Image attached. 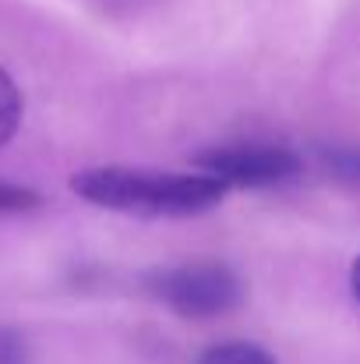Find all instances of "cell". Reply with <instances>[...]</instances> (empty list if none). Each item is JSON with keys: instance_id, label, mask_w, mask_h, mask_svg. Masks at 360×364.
Masks as SVG:
<instances>
[{"instance_id": "cell-7", "label": "cell", "mask_w": 360, "mask_h": 364, "mask_svg": "<svg viewBox=\"0 0 360 364\" xmlns=\"http://www.w3.org/2000/svg\"><path fill=\"white\" fill-rule=\"evenodd\" d=\"M0 364H28L25 340L14 329H7V326H0Z\"/></svg>"}, {"instance_id": "cell-6", "label": "cell", "mask_w": 360, "mask_h": 364, "mask_svg": "<svg viewBox=\"0 0 360 364\" xmlns=\"http://www.w3.org/2000/svg\"><path fill=\"white\" fill-rule=\"evenodd\" d=\"M39 205V195L21 188V184H4L0 181V216H11V213H28Z\"/></svg>"}, {"instance_id": "cell-5", "label": "cell", "mask_w": 360, "mask_h": 364, "mask_svg": "<svg viewBox=\"0 0 360 364\" xmlns=\"http://www.w3.org/2000/svg\"><path fill=\"white\" fill-rule=\"evenodd\" d=\"M21 110H25L21 89H18L14 78L0 68V149L14 138V131H18V124H21Z\"/></svg>"}, {"instance_id": "cell-2", "label": "cell", "mask_w": 360, "mask_h": 364, "mask_svg": "<svg viewBox=\"0 0 360 364\" xmlns=\"http://www.w3.org/2000/svg\"><path fill=\"white\" fill-rule=\"evenodd\" d=\"M145 290L184 318H216L244 301V283L227 262L198 258L148 272Z\"/></svg>"}, {"instance_id": "cell-4", "label": "cell", "mask_w": 360, "mask_h": 364, "mask_svg": "<svg viewBox=\"0 0 360 364\" xmlns=\"http://www.w3.org/2000/svg\"><path fill=\"white\" fill-rule=\"evenodd\" d=\"M195 364H279L265 347L247 343V340H230V343H216L209 347Z\"/></svg>"}, {"instance_id": "cell-8", "label": "cell", "mask_w": 360, "mask_h": 364, "mask_svg": "<svg viewBox=\"0 0 360 364\" xmlns=\"http://www.w3.org/2000/svg\"><path fill=\"white\" fill-rule=\"evenodd\" d=\"M350 287H354V294H357V301H360V255H357V262H354V269H350Z\"/></svg>"}, {"instance_id": "cell-3", "label": "cell", "mask_w": 360, "mask_h": 364, "mask_svg": "<svg viewBox=\"0 0 360 364\" xmlns=\"http://www.w3.org/2000/svg\"><path fill=\"white\" fill-rule=\"evenodd\" d=\"M198 170L227 188H276L300 173V156L276 141H234L202 152Z\"/></svg>"}, {"instance_id": "cell-1", "label": "cell", "mask_w": 360, "mask_h": 364, "mask_svg": "<svg viewBox=\"0 0 360 364\" xmlns=\"http://www.w3.org/2000/svg\"><path fill=\"white\" fill-rule=\"evenodd\" d=\"M71 191L99 209H114L124 216L170 220L216 209L227 195V184H219L202 170L170 173L141 166H89L71 177Z\"/></svg>"}]
</instances>
